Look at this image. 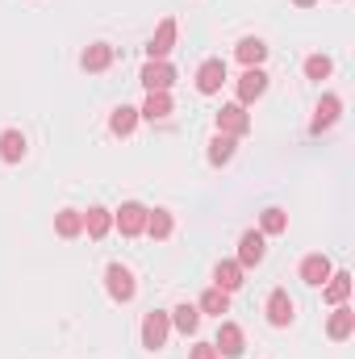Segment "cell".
I'll list each match as a JSON object with an SVG mask.
<instances>
[{
	"mask_svg": "<svg viewBox=\"0 0 355 359\" xmlns=\"http://www.w3.org/2000/svg\"><path fill=\"white\" fill-rule=\"evenodd\" d=\"M134 126H138V109H130V104H121V109H113V117H109V130H113L117 138H126V134H134Z\"/></svg>",
	"mask_w": 355,
	"mask_h": 359,
	"instance_id": "cell-23",
	"label": "cell"
},
{
	"mask_svg": "<svg viewBox=\"0 0 355 359\" xmlns=\"http://www.w3.org/2000/svg\"><path fill=\"white\" fill-rule=\"evenodd\" d=\"M351 330H355V309H347V305H335V313H330V322H326V334L330 339H351Z\"/></svg>",
	"mask_w": 355,
	"mask_h": 359,
	"instance_id": "cell-15",
	"label": "cell"
},
{
	"mask_svg": "<svg viewBox=\"0 0 355 359\" xmlns=\"http://www.w3.org/2000/svg\"><path fill=\"white\" fill-rule=\"evenodd\" d=\"M172 230H176V222H172V213H168V209L147 213V234H151V238H168Z\"/></svg>",
	"mask_w": 355,
	"mask_h": 359,
	"instance_id": "cell-27",
	"label": "cell"
},
{
	"mask_svg": "<svg viewBox=\"0 0 355 359\" xmlns=\"http://www.w3.org/2000/svg\"><path fill=\"white\" fill-rule=\"evenodd\" d=\"M213 288H222V292L243 288V268H239V259H222V264L213 268Z\"/></svg>",
	"mask_w": 355,
	"mask_h": 359,
	"instance_id": "cell-14",
	"label": "cell"
},
{
	"mask_svg": "<svg viewBox=\"0 0 355 359\" xmlns=\"http://www.w3.org/2000/svg\"><path fill=\"white\" fill-rule=\"evenodd\" d=\"M168 318H172V326H176L180 334H196V326H201V309H196V305H188V301L176 305Z\"/></svg>",
	"mask_w": 355,
	"mask_h": 359,
	"instance_id": "cell-20",
	"label": "cell"
},
{
	"mask_svg": "<svg viewBox=\"0 0 355 359\" xmlns=\"http://www.w3.org/2000/svg\"><path fill=\"white\" fill-rule=\"evenodd\" d=\"M138 80H142V88H147V92H168L172 84H176V67H172V63H163V59H151V63L142 67V76H138Z\"/></svg>",
	"mask_w": 355,
	"mask_h": 359,
	"instance_id": "cell-4",
	"label": "cell"
},
{
	"mask_svg": "<svg viewBox=\"0 0 355 359\" xmlns=\"http://www.w3.org/2000/svg\"><path fill=\"white\" fill-rule=\"evenodd\" d=\"M21 155H25L21 130H4V134H0V159H4V163H21Z\"/></svg>",
	"mask_w": 355,
	"mask_h": 359,
	"instance_id": "cell-22",
	"label": "cell"
},
{
	"mask_svg": "<svg viewBox=\"0 0 355 359\" xmlns=\"http://www.w3.org/2000/svg\"><path fill=\"white\" fill-rule=\"evenodd\" d=\"M201 313H230V292H222V288H205L201 292V305H196Z\"/></svg>",
	"mask_w": 355,
	"mask_h": 359,
	"instance_id": "cell-25",
	"label": "cell"
},
{
	"mask_svg": "<svg viewBox=\"0 0 355 359\" xmlns=\"http://www.w3.org/2000/svg\"><path fill=\"white\" fill-rule=\"evenodd\" d=\"M330 259H326V255H305V259H301V280H305V284H309V288H322V284H326V280H330Z\"/></svg>",
	"mask_w": 355,
	"mask_h": 359,
	"instance_id": "cell-12",
	"label": "cell"
},
{
	"mask_svg": "<svg viewBox=\"0 0 355 359\" xmlns=\"http://www.w3.org/2000/svg\"><path fill=\"white\" fill-rule=\"evenodd\" d=\"M138 117H147V121L172 117V96H168V92H147V104L138 109Z\"/></svg>",
	"mask_w": 355,
	"mask_h": 359,
	"instance_id": "cell-16",
	"label": "cell"
},
{
	"mask_svg": "<svg viewBox=\"0 0 355 359\" xmlns=\"http://www.w3.org/2000/svg\"><path fill=\"white\" fill-rule=\"evenodd\" d=\"M55 230H59V238H76V234H84V213H80V209H63V213L55 217Z\"/></svg>",
	"mask_w": 355,
	"mask_h": 359,
	"instance_id": "cell-24",
	"label": "cell"
},
{
	"mask_svg": "<svg viewBox=\"0 0 355 359\" xmlns=\"http://www.w3.org/2000/svg\"><path fill=\"white\" fill-rule=\"evenodd\" d=\"M234 147H239V138H230V134H217V138L209 142V163H213V168H226V163L234 159Z\"/></svg>",
	"mask_w": 355,
	"mask_h": 359,
	"instance_id": "cell-21",
	"label": "cell"
},
{
	"mask_svg": "<svg viewBox=\"0 0 355 359\" xmlns=\"http://www.w3.org/2000/svg\"><path fill=\"white\" fill-rule=\"evenodd\" d=\"M168 330H172V318L168 313H147L142 318V347H151V351H159L163 343H168Z\"/></svg>",
	"mask_w": 355,
	"mask_h": 359,
	"instance_id": "cell-6",
	"label": "cell"
},
{
	"mask_svg": "<svg viewBox=\"0 0 355 359\" xmlns=\"http://www.w3.org/2000/svg\"><path fill=\"white\" fill-rule=\"evenodd\" d=\"M330 72H335V63H330L326 55H309V59H305V76H309V80H326Z\"/></svg>",
	"mask_w": 355,
	"mask_h": 359,
	"instance_id": "cell-29",
	"label": "cell"
},
{
	"mask_svg": "<svg viewBox=\"0 0 355 359\" xmlns=\"http://www.w3.org/2000/svg\"><path fill=\"white\" fill-rule=\"evenodd\" d=\"M105 288H109V297H113L117 305L134 301V292H138V284H134V271L121 268V264H109V271H105Z\"/></svg>",
	"mask_w": 355,
	"mask_h": 359,
	"instance_id": "cell-1",
	"label": "cell"
},
{
	"mask_svg": "<svg viewBox=\"0 0 355 359\" xmlns=\"http://www.w3.org/2000/svg\"><path fill=\"white\" fill-rule=\"evenodd\" d=\"M267 322L280 326V330L293 322V297L284 288H272V297H267Z\"/></svg>",
	"mask_w": 355,
	"mask_h": 359,
	"instance_id": "cell-11",
	"label": "cell"
},
{
	"mask_svg": "<svg viewBox=\"0 0 355 359\" xmlns=\"http://www.w3.org/2000/svg\"><path fill=\"white\" fill-rule=\"evenodd\" d=\"M293 4H297V8H309V4H318V0H293Z\"/></svg>",
	"mask_w": 355,
	"mask_h": 359,
	"instance_id": "cell-31",
	"label": "cell"
},
{
	"mask_svg": "<svg viewBox=\"0 0 355 359\" xmlns=\"http://www.w3.org/2000/svg\"><path fill=\"white\" fill-rule=\"evenodd\" d=\"M339 113H343V100H339L335 92H326V96L318 100V113H314V121H309V134H322V130H330V126L339 121Z\"/></svg>",
	"mask_w": 355,
	"mask_h": 359,
	"instance_id": "cell-9",
	"label": "cell"
},
{
	"mask_svg": "<svg viewBox=\"0 0 355 359\" xmlns=\"http://www.w3.org/2000/svg\"><path fill=\"white\" fill-rule=\"evenodd\" d=\"M264 255H267V234L247 230V234L239 238V268H260Z\"/></svg>",
	"mask_w": 355,
	"mask_h": 359,
	"instance_id": "cell-5",
	"label": "cell"
},
{
	"mask_svg": "<svg viewBox=\"0 0 355 359\" xmlns=\"http://www.w3.org/2000/svg\"><path fill=\"white\" fill-rule=\"evenodd\" d=\"M267 92V76L264 67H247L243 76H239V104H255L260 96Z\"/></svg>",
	"mask_w": 355,
	"mask_h": 359,
	"instance_id": "cell-8",
	"label": "cell"
},
{
	"mask_svg": "<svg viewBox=\"0 0 355 359\" xmlns=\"http://www.w3.org/2000/svg\"><path fill=\"white\" fill-rule=\"evenodd\" d=\"M188 359H217V351H213V343H196Z\"/></svg>",
	"mask_w": 355,
	"mask_h": 359,
	"instance_id": "cell-30",
	"label": "cell"
},
{
	"mask_svg": "<svg viewBox=\"0 0 355 359\" xmlns=\"http://www.w3.org/2000/svg\"><path fill=\"white\" fill-rule=\"evenodd\" d=\"M213 351H217V355H230V359L243 355V326L222 322V326H217V339H213Z\"/></svg>",
	"mask_w": 355,
	"mask_h": 359,
	"instance_id": "cell-10",
	"label": "cell"
},
{
	"mask_svg": "<svg viewBox=\"0 0 355 359\" xmlns=\"http://www.w3.org/2000/svg\"><path fill=\"white\" fill-rule=\"evenodd\" d=\"M147 213H151L147 205H138V201H126V205L113 213V222H117V230H121L126 238H138V234L147 230Z\"/></svg>",
	"mask_w": 355,
	"mask_h": 359,
	"instance_id": "cell-2",
	"label": "cell"
},
{
	"mask_svg": "<svg viewBox=\"0 0 355 359\" xmlns=\"http://www.w3.org/2000/svg\"><path fill=\"white\" fill-rule=\"evenodd\" d=\"M284 230H288V213H284V209H264L260 234H284Z\"/></svg>",
	"mask_w": 355,
	"mask_h": 359,
	"instance_id": "cell-28",
	"label": "cell"
},
{
	"mask_svg": "<svg viewBox=\"0 0 355 359\" xmlns=\"http://www.w3.org/2000/svg\"><path fill=\"white\" fill-rule=\"evenodd\" d=\"M172 46H176V21L168 17V21L155 29V38H151V46H147V55H151V59H168V55H172Z\"/></svg>",
	"mask_w": 355,
	"mask_h": 359,
	"instance_id": "cell-13",
	"label": "cell"
},
{
	"mask_svg": "<svg viewBox=\"0 0 355 359\" xmlns=\"http://www.w3.org/2000/svg\"><path fill=\"white\" fill-rule=\"evenodd\" d=\"M322 292H326L330 305H343V301L351 297V276H347V271H330V280L322 284Z\"/></svg>",
	"mask_w": 355,
	"mask_h": 359,
	"instance_id": "cell-19",
	"label": "cell"
},
{
	"mask_svg": "<svg viewBox=\"0 0 355 359\" xmlns=\"http://www.w3.org/2000/svg\"><path fill=\"white\" fill-rule=\"evenodd\" d=\"M109 63H113V46H109V42H92L88 50L80 55V67H84V72H105Z\"/></svg>",
	"mask_w": 355,
	"mask_h": 359,
	"instance_id": "cell-17",
	"label": "cell"
},
{
	"mask_svg": "<svg viewBox=\"0 0 355 359\" xmlns=\"http://www.w3.org/2000/svg\"><path fill=\"white\" fill-rule=\"evenodd\" d=\"M234 55H239L243 67H260L267 59V46H264V38H243V42L234 46Z\"/></svg>",
	"mask_w": 355,
	"mask_h": 359,
	"instance_id": "cell-18",
	"label": "cell"
},
{
	"mask_svg": "<svg viewBox=\"0 0 355 359\" xmlns=\"http://www.w3.org/2000/svg\"><path fill=\"white\" fill-rule=\"evenodd\" d=\"M251 130V117H247V104H222L217 109V134H230V138H243Z\"/></svg>",
	"mask_w": 355,
	"mask_h": 359,
	"instance_id": "cell-3",
	"label": "cell"
},
{
	"mask_svg": "<svg viewBox=\"0 0 355 359\" xmlns=\"http://www.w3.org/2000/svg\"><path fill=\"white\" fill-rule=\"evenodd\" d=\"M222 84H226V63L222 59H205L196 67V92L201 96H213V92H222Z\"/></svg>",
	"mask_w": 355,
	"mask_h": 359,
	"instance_id": "cell-7",
	"label": "cell"
},
{
	"mask_svg": "<svg viewBox=\"0 0 355 359\" xmlns=\"http://www.w3.org/2000/svg\"><path fill=\"white\" fill-rule=\"evenodd\" d=\"M109 226H113V213H109V209L92 205L88 213H84V230H88L92 238H105V234H109Z\"/></svg>",
	"mask_w": 355,
	"mask_h": 359,
	"instance_id": "cell-26",
	"label": "cell"
}]
</instances>
